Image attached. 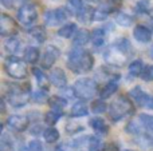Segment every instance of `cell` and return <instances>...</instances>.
Returning a JSON list of instances; mask_svg holds the SVG:
<instances>
[{
    "mask_svg": "<svg viewBox=\"0 0 153 151\" xmlns=\"http://www.w3.org/2000/svg\"><path fill=\"white\" fill-rule=\"evenodd\" d=\"M67 66L75 74H86L91 71L94 66V58L89 51H85L82 47H74L69 54Z\"/></svg>",
    "mask_w": 153,
    "mask_h": 151,
    "instance_id": "obj_1",
    "label": "cell"
},
{
    "mask_svg": "<svg viewBox=\"0 0 153 151\" xmlns=\"http://www.w3.org/2000/svg\"><path fill=\"white\" fill-rule=\"evenodd\" d=\"M134 107L132 104V100L128 99L126 96H118L116 100L111 102V104L108 108V114L113 122H120L124 118L129 117L133 114Z\"/></svg>",
    "mask_w": 153,
    "mask_h": 151,
    "instance_id": "obj_2",
    "label": "cell"
},
{
    "mask_svg": "<svg viewBox=\"0 0 153 151\" xmlns=\"http://www.w3.org/2000/svg\"><path fill=\"white\" fill-rule=\"evenodd\" d=\"M5 98H7V102L12 107L19 108V107L26 106L28 99L31 98L28 84L26 87H23L20 84H10V87L5 91Z\"/></svg>",
    "mask_w": 153,
    "mask_h": 151,
    "instance_id": "obj_3",
    "label": "cell"
},
{
    "mask_svg": "<svg viewBox=\"0 0 153 151\" xmlns=\"http://www.w3.org/2000/svg\"><path fill=\"white\" fill-rule=\"evenodd\" d=\"M4 70L8 76L13 79H26L27 78V67L22 59L16 56H8L4 60Z\"/></svg>",
    "mask_w": 153,
    "mask_h": 151,
    "instance_id": "obj_4",
    "label": "cell"
},
{
    "mask_svg": "<svg viewBox=\"0 0 153 151\" xmlns=\"http://www.w3.org/2000/svg\"><path fill=\"white\" fill-rule=\"evenodd\" d=\"M75 95L81 99H90L97 92V82L91 78H82L74 83Z\"/></svg>",
    "mask_w": 153,
    "mask_h": 151,
    "instance_id": "obj_5",
    "label": "cell"
},
{
    "mask_svg": "<svg viewBox=\"0 0 153 151\" xmlns=\"http://www.w3.org/2000/svg\"><path fill=\"white\" fill-rule=\"evenodd\" d=\"M36 19H38V10L35 7V4H32V3H24L18 10V20L23 26L26 27L32 26L36 21Z\"/></svg>",
    "mask_w": 153,
    "mask_h": 151,
    "instance_id": "obj_6",
    "label": "cell"
},
{
    "mask_svg": "<svg viewBox=\"0 0 153 151\" xmlns=\"http://www.w3.org/2000/svg\"><path fill=\"white\" fill-rule=\"evenodd\" d=\"M120 5V0H106L102 4L98 5L97 10H94V16L93 20L94 21H102L108 18L110 13H113Z\"/></svg>",
    "mask_w": 153,
    "mask_h": 151,
    "instance_id": "obj_7",
    "label": "cell"
},
{
    "mask_svg": "<svg viewBox=\"0 0 153 151\" xmlns=\"http://www.w3.org/2000/svg\"><path fill=\"white\" fill-rule=\"evenodd\" d=\"M69 11L66 8H55V10H50L46 12L45 15V20L47 26H58V24H62L69 19Z\"/></svg>",
    "mask_w": 153,
    "mask_h": 151,
    "instance_id": "obj_8",
    "label": "cell"
},
{
    "mask_svg": "<svg viewBox=\"0 0 153 151\" xmlns=\"http://www.w3.org/2000/svg\"><path fill=\"white\" fill-rule=\"evenodd\" d=\"M18 34V24L11 16L7 13H1L0 18V35L1 36H10L12 37L13 35Z\"/></svg>",
    "mask_w": 153,
    "mask_h": 151,
    "instance_id": "obj_9",
    "label": "cell"
},
{
    "mask_svg": "<svg viewBox=\"0 0 153 151\" xmlns=\"http://www.w3.org/2000/svg\"><path fill=\"white\" fill-rule=\"evenodd\" d=\"M59 55H61V51L58 50L54 45H48L46 48V51L43 52V58H42V68L48 70L54 66L56 60H58Z\"/></svg>",
    "mask_w": 153,
    "mask_h": 151,
    "instance_id": "obj_10",
    "label": "cell"
},
{
    "mask_svg": "<svg viewBox=\"0 0 153 151\" xmlns=\"http://www.w3.org/2000/svg\"><path fill=\"white\" fill-rule=\"evenodd\" d=\"M28 119L23 115H11L7 119V125L11 130L22 133V131H26V128L28 127Z\"/></svg>",
    "mask_w": 153,
    "mask_h": 151,
    "instance_id": "obj_11",
    "label": "cell"
},
{
    "mask_svg": "<svg viewBox=\"0 0 153 151\" xmlns=\"http://www.w3.org/2000/svg\"><path fill=\"white\" fill-rule=\"evenodd\" d=\"M50 82L53 83L55 87H59V88H63L67 83V78H66V74L62 68H54L51 70L50 72Z\"/></svg>",
    "mask_w": 153,
    "mask_h": 151,
    "instance_id": "obj_12",
    "label": "cell"
},
{
    "mask_svg": "<svg viewBox=\"0 0 153 151\" xmlns=\"http://www.w3.org/2000/svg\"><path fill=\"white\" fill-rule=\"evenodd\" d=\"M129 95H130V98H132L133 100L138 104V106H146V104H148L149 98H151V96H149L146 92H144L140 87H134L129 92Z\"/></svg>",
    "mask_w": 153,
    "mask_h": 151,
    "instance_id": "obj_13",
    "label": "cell"
},
{
    "mask_svg": "<svg viewBox=\"0 0 153 151\" xmlns=\"http://www.w3.org/2000/svg\"><path fill=\"white\" fill-rule=\"evenodd\" d=\"M133 35H134L136 39L141 43H148V42H151V39H152V32L144 26L136 27L134 31H133Z\"/></svg>",
    "mask_w": 153,
    "mask_h": 151,
    "instance_id": "obj_14",
    "label": "cell"
},
{
    "mask_svg": "<svg viewBox=\"0 0 153 151\" xmlns=\"http://www.w3.org/2000/svg\"><path fill=\"white\" fill-rule=\"evenodd\" d=\"M90 126L93 127V130L97 134H101V135H106L109 131V127L106 125V122L102 119V118H93L90 120Z\"/></svg>",
    "mask_w": 153,
    "mask_h": 151,
    "instance_id": "obj_15",
    "label": "cell"
},
{
    "mask_svg": "<svg viewBox=\"0 0 153 151\" xmlns=\"http://www.w3.org/2000/svg\"><path fill=\"white\" fill-rule=\"evenodd\" d=\"M90 39H91V35L87 29H78L74 37V47H83Z\"/></svg>",
    "mask_w": 153,
    "mask_h": 151,
    "instance_id": "obj_16",
    "label": "cell"
},
{
    "mask_svg": "<svg viewBox=\"0 0 153 151\" xmlns=\"http://www.w3.org/2000/svg\"><path fill=\"white\" fill-rule=\"evenodd\" d=\"M143 70H144L143 60L137 59V60H133L132 63L129 64V67H128V74H129V76L133 79V78H137L138 75H141Z\"/></svg>",
    "mask_w": 153,
    "mask_h": 151,
    "instance_id": "obj_17",
    "label": "cell"
},
{
    "mask_svg": "<svg viewBox=\"0 0 153 151\" xmlns=\"http://www.w3.org/2000/svg\"><path fill=\"white\" fill-rule=\"evenodd\" d=\"M32 72H34V75H35V79H36L38 86H39L42 90H48V86H50L48 79H50V78L46 76V75L43 74L42 70H39V68H34Z\"/></svg>",
    "mask_w": 153,
    "mask_h": 151,
    "instance_id": "obj_18",
    "label": "cell"
},
{
    "mask_svg": "<svg viewBox=\"0 0 153 151\" xmlns=\"http://www.w3.org/2000/svg\"><path fill=\"white\" fill-rule=\"evenodd\" d=\"M62 117H63V110H50L45 115V122L48 126H54Z\"/></svg>",
    "mask_w": 153,
    "mask_h": 151,
    "instance_id": "obj_19",
    "label": "cell"
},
{
    "mask_svg": "<svg viewBox=\"0 0 153 151\" xmlns=\"http://www.w3.org/2000/svg\"><path fill=\"white\" fill-rule=\"evenodd\" d=\"M76 34V24L75 23H67L63 27H61L58 31V35L65 39H70L73 35Z\"/></svg>",
    "mask_w": 153,
    "mask_h": 151,
    "instance_id": "obj_20",
    "label": "cell"
},
{
    "mask_svg": "<svg viewBox=\"0 0 153 151\" xmlns=\"http://www.w3.org/2000/svg\"><path fill=\"white\" fill-rule=\"evenodd\" d=\"M39 50L36 47H27L24 51V60L30 64H35L39 60Z\"/></svg>",
    "mask_w": 153,
    "mask_h": 151,
    "instance_id": "obj_21",
    "label": "cell"
},
{
    "mask_svg": "<svg viewBox=\"0 0 153 151\" xmlns=\"http://www.w3.org/2000/svg\"><path fill=\"white\" fill-rule=\"evenodd\" d=\"M30 36L35 39L38 43H43L46 40V29L42 26H35L28 31Z\"/></svg>",
    "mask_w": 153,
    "mask_h": 151,
    "instance_id": "obj_22",
    "label": "cell"
},
{
    "mask_svg": "<svg viewBox=\"0 0 153 151\" xmlns=\"http://www.w3.org/2000/svg\"><path fill=\"white\" fill-rule=\"evenodd\" d=\"M105 35L106 31L103 28H95L91 32V42L95 47H101L105 43Z\"/></svg>",
    "mask_w": 153,
    "mask_h": 151,
    "instance_id": "obj_23",
    "label": "cell"
},
{
    "mask_svg": "<svg viewBox=\"0 0 153 151\" xmlns=\"http://www.w3.org/2000/svg\"><path fill=\"white\" fill-rule=\"evenodd\" d=\"M83 1L82 0H67L66 10L69 11L70 15H78L83 10Z\"/></svg>",
    "mask_w": 153,
    "mask_h": 151,
    "instance_id": "obj_24",
    "label": "cell"
},
{
    "mask_svg": "<svg viewBox=\"0 0 153 151\" xmlns=\"http://www.w3.org/2000/svg\"><path fill=\"white\" fill-rule=\"evenodd\" d=\"M117 88H118V84H117V82H109L108 84H105V87L101 90V92H100L101 99L110 98V96L117 91Z\"/></svg>",
    "mask_w": 153,
    "mask_h": 151,
    "instance_id": "obj_25",
    "label": "cell"
},
{
    "mask_svg": "<svg viewBox=\"0 0 153 151\" xmlns=\"http://www.w3.org/2000/svg\"><path fill=\"white\" fill-rule=\"evenodd\" d=\"M19 44H20L19 40L12 36V37H8V39L4 42V48H5V51L12 56L13 54H16V51L19 50Z\"/></svg>",
    "mask_w": 153,
    "mask_h": 151,
    "instance_id": "obj_26",
    "label": "cell"
},
{
    "mask_svg": "<svg viewBox=\"0 0 153 151\" xmlns=\"http://www.w3.org/2000/svg\"><path fill=\"white\" fill-rule=\"evenodd\" d=\"M87 106L83 103V102H78L73 106L71 108V117H75V118H81V117H85L87 115Z\"/></svg>",
    "mask_w": 153,
    "mask_h": 151,
    "instance_id": "obj_27",
    "label": "cell"
},
{
    "mask_svg": "<svg viewBox=\"0 0 153 151\" xmlns=\"http://www.w3.org/2000/svg\"><path fill=\"white\" fill-rule=\"evenodd\" d=\"M43 136H45V141L48 142V143H54L59 139V131L56 130L55 127H48L45 130L43 133Z\"/></svg>",
    "mask_w": 153,
    "mask_h": 151,
    "instance_id": "obj_28",
    "label": "cell"
},
{
    "mask_svg": "<svg viewBox=\"0 0 153 151\" xmlns=\"http://www.w3.org/2000/svg\"><path fill=\"white\" fill-rule=\"evenodd\" d=\"M116 21L121 27H129L134 23V19H133V16H129V15H126V13L118 12L116 15Z\"/></svg>",
    "mask_w": 153,
    "mask_h": 151,
    "instance_id": "obj_29",
    "label": "cell"
},
{
    "mask_svg": "<svg viewBox=\"0 0 153 151\" xmlns=\"http://www.w3.org/2000/svg\"><path fill=\"white\" fill-rule=\"evenodd\" d=\"M48 103H50L53 110H63L65 107H66L67 102L65 100V98H62V96H53V98H50Z\"/></svg>",
    "mask_w": 153,
    "mask_h": 151,
    "instance_id": "obj_30",
    "label": "cell"
},
{
    "mask_svg": "<svg viewBox=\"0 0 153 151\" xmlns=\"http://www.w3.org/2000/svg\"><path fill=\"white\" fill-rule=\"evenodd\" d=\"M78 19L83 23H87V21H91L93 20V16H94V10L90 7H83V10L78 13Z\"/></svg>",
    "mask_w": 153,
    "mask_h": 151,
    "instance_id": "obj_31",
    "label": "cell"
},
{
    "mask_svg": "<svg viewBox=\"0 0 153 151\" xmlns=\"http://www.w3.org/2000/svg\"><path fill=\"white\" fill-rule=\"evenodd\" d=\"M31 99H32V102H35V103H38V104L47 103V102L50 100V99H48V95L46 92H43V90L32 92L31 94Z\"/></svg>",
    "mask_w": 153,
    "mask_h": 151,
    "instance_id": "obj_32",
    "label": "cell"
},
{
    "mask_svg": "<svg viewBox=\"0 0 153 151\" xmlns=\"http://www.w3.org/2000/svg\"><path fill=\"white\" fill-rule=\"evenodd\" d=\"M106 108H108V106H106V103L102 99H97V100H94L91 103V111L94 114H103L106 111Z\"/></svg>",
    "mask_w": 153,
    "mask_h": 151,
    "instance_id": "obj_33",
    "label": "cell"
},
{
    "mask_svg": "<svg viewBox=\"0 0 153 151\" xmlns=\"http://www.w3.org/2000/svg\"><path fill=\"white\" fill-rule=\"evenodd\" d=\"M138 120H140L141 125H143L148 131H153V117L146 115V114H141Z\"/></svg>",
    "mask_w": 153,
    "mask_h": 151,
    "instance_id": "obj_34",
    "label": "cell"
},
{
    "mask_svg": "<svg viewBox=\"0 0 153 151\" xmlns=\"http://www.w3.org/2000/svg\"><path fill=\"white\" fill-rule=\"evenodd\" d=\"M89 150L90 151H102L103 150V143L95 136H91L89 142Z\"/></svg>",
    "mask_w": 153,
    "mask_h": 151,
    "instance_id": "obj_35",
    "label": "cell"
},
{
    "mask_svg": "<svg viewBox=\"0 0 153 151\" xmlns=\"http://www.w3.org/2000/svg\"><path fill=\"white\" fill-rule=\"evenodd\" d=\"M0 150L1 151H12L13 150L12 143H11V141L8 139L7 134H4V133H3L1 139H0Z\"/></svg>",
    "mask_w": 153,
    "mask_h": 151,
    "instance_id": "obj_36",
    "label": "cell"
},
{
    "mask_svg": "<svg viewBox=\"0 0 153 151\" xmlns=\"http://www.w3.org/2000/svg\"><path fill=\"white\" fill-rule=\"evenodd\" d=\"M141 79L144 80V82H152L153 80V66H145L143 70V72H141Z\"/></svg>",
    "mask_w": 153,
    "mask_h": 151,
    "instance_id": "obj_37",
    "label": "cell"
},
{
    "mask_svg": "<svg viewBox=\"0 0 153 151\" xmlns=\"http://www.w3.org/2000/svg\"><path fill=\"white\" fill-rule=\"evenodd\" d=\"M149 8V0H140L136 5V12H140V13H145Z\"/></svg>",
    "mask_w": 153,
    "mask_h": 151,
    "instance_id": "obj_38",
    "label": "cell"
},
{
    "mask_svg": "<svg viewBox=\"0 0 153 151\" xmlns=\"http://www.w3.org/2000/svg\"><path fill=\"white\" fill-rule=\"evenodd\" d=\"M28 151H43L42 143L39 141H31L28 144Z\"/></svg>",
    "mask_w": 153,
    "mask_h": 151,
    "instance_id": "obj_39",
    "label": "cell"
},
{
    "mask_svg": "<svg viewBox=\"0 0 153 151\" xmlns=\"http://www.w3.org/2000/svg\"><path fill=\"white\" fill-rule=\"evenodd\" d=\"M75 95V91H74V88H69V87H65V90L62 91V98H65V99H70V98H73V96Z\"/></svg>",
    "mask_w": 153,
    "mask_h": 151,
    "instance_id": "obj_40",
    "label": "cell"
},
{
    "mask_svg": "<svg viewBox=\"0 0 153 151\" xmlns=\"http://www.w3.org/2000/svg\"><path fill=\"white\" fill-rule=\"evenodd\" d=\"M0 1H1V4H3L4 8H12L15 0H0Z\"/></svg>",
    "mask_w": 153,
    "mask_h": 151,
    "instance_id": "obj_41",
    "label": "cell"
},
{
    "mask_svg": "<svg viewBox=\"0 0 153 151\" xmlns=\"http://www.w3.org/2000/svg\"><path fill=\"white\" fill-rule=\"evenodd\" d=\"M146 107H148V108H151V110H153V96H152V98H149V100H148V104H146Z\"/></svg>",
    "mask_w": 153,
    "mask_h": 151,
    "instance_id": "obj_42",
    "label": "cell"
},
{
    "mask_svg": "<svg viewBox=\"0 0 153 151\" xmlns=\"http://www.w3.org/2000/svg\"><path fill=\"white\" fill-rule=\"evenodd\" d=\"M89 3H100V4H102L103 1H106V0H87Z\"/></svg>",
    "mask_w": 153,
    "mask_h": 151,
    "instance_id": "obj_43",
    "label": "cell"
},
{
    "mask_svg": "<svg viewBox=\"0 0 153 151\" xmlns=\"http://www.w3.org/2000/svg\"><path fill=\"white\" fill-rule=\"evenodd\" d=\"M55 151H65V149H63V147H56Z\"/></svg>",
    "mask_w": 153,
    "mask_h": 151,
    "instance_id": "obj_44",
    "label": "cell"
},
{
    "mask_svg": "<svg viewBox=\"0 0 153 151\" xmlns=\"http://www.w3.org/2000/svg\"><path fill=\"white\" fill-rule=\"evenodd\" d=\"M151 58L153 59V48H152V50H151Z\"/></svg>",
    "mask_w": 153,
    "mask_h": 151,
    "instance_id": "obj_45",
    "label": "cell"
},
{
    "mask_svg": "<svg viewBox=\"0 0 153 151\" xmlns=\"http://www.w3.org/2000/svg\"><path fill=\"white\" fill-rule=\"evenodd\" d=\"M125 151H130V150H125Z\"/></svg>",
    "mask_w": 153,
    "mask_h": 151,
    "instance_id": "obj_46",
    "label": "cell"
},
{
    "mask_svg": "<svg viewBox=\"0 0 153 151\" xmlns=\"http://www.w3.org/2000/svg\"><path fill=\"white\" fill-rule=\"evenodd\" d=\"M23 151H26V150H23ZM27 151H28V150H27Z\"/></svg>",
    "mask_w": 153,
    "mask_h": 151,
    "instance_id": "obj_47",
    "label": "cell"
}]
</instances>
